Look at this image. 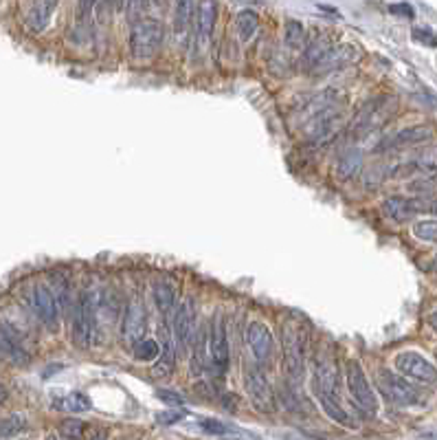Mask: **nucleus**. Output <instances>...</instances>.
Returning a JSON list of instances; mask_svg holds the SVG:
<instances>
[{
  "label": "nucleus",
  "instance_id": "nucleus-6",
  "mask_svg": "<svg viewBox=\"0 0 437 440\" xmlns=\"http://www.w3.org/2000/svg\"><path fill=\"white\" fill-rule=\"evenodd\" d=\"M26 306L31 308L33 317L45 326L51 333L60 328V306L55 301V295L51 291V286L47 284H31L24 293Z\"/></svg>",
  "mask_w": 437,
  "mask_h": 440
},
{
  "label": "nucleus",
  "instance_id": "nucleus-5",
  "mask_svg": "<svg viewBox=\"0 0 437 440\" xmlns=\"http://www.w3.org/2000/svg\"><path fill=\"white\" fill-rule=\"evenodd\" d=\"M165 40V26L157 18H143L136 20L130 31V51L134 58L148 60L157 55Z\"/></svg>",
  "mask_w": 437,
  "mask_h": 440
},
{
  "label": "nucleus",
  "instance_id": "nucleus-21",
  "mask_svg": "<svg viewBox=\"0 0 437 440\" xmlns=\"http://www.w3.org/2000/svg\"><path fill=\"white\" fill-rule=\"evenodd\" d=\"M163 346H161V354L159 359L154 361V372L157 377H169L174 372V366H176V343L174 337L169 333V328L163 326Z\"/></svg>",
  "mask_w": 437,
  "mask_h": 440
},
{
  "label": "nucleus",
  "instance_id": "nucleus-8",
  "mask_svg": "<svg viewBox=\"0 0 437 440\" xmlns=\"http://www.w3.org/2000/svg\"><path fill=\"white\" fill-rule=\"evenodd\" d=\"M343 377H345L347 392L351 396V401L358 405V409L363 411V414L374 416L376 409H378V398H376V392L372 388L367 375H365L363 366L354 359H349L345 363V375Z\"/></svg>",
  "mask_w": 437,
  "mask_h": 440
},
{
  "label": "nucleus",
  "instance_id": "nucleus-39",
  "mask_svg": "<svg viewBox=\"0 0 437 440\" xmlns=\"http://www.w3.org/2000/svg\"><path fill=\"white\" fill-rule=\"evenodd\" d=\"M130 0H112V7H115L117 11H123L125 7H128Z\"/></svg>",
  "mask_w": 437,
  "mask_h": 440
},
{
  "label": "nucleus",
  "instance_id": "nucleus-14",
  "mask_svg": "<svg viewBox=\"0 0 437 440\" xmlns=\"http://www.w3.org/2000/svg\"><path fill=\"white\" fill-rule=\"evenodd\" d=\"M216 18H218V3L216 0H202L200 7L196 9V22H193V40H196V49H205L211 40V33H214L216 26Z\"/></svg>",
  "mask_w": 437,
  "mask_h": 440
},
{
  "label": "nucleus",
  "instance_id": "nucleus-24",
  "mask_svg": "<svg viewBox=\"0 0 437 440\" xmlns=\"http://www.w3.org/2000/svg\"><path fill=\"white\" fill-rule=\"evenodd\" d=\"M360 163H363L360 152H356V150H347L336 163V176L341 178V181H349V178L356 176V172L360 170Z\"/></svg>",
  "mask_w": 437,
  "mask_h": 440
},
{
  "label": "nucleus",
  "instance_id": "nucleus-41",
  "mask_svg": "<svg viewBox=\"0 0 437 440\" xmlns=\"http://www.w3.org/2000/svg\"><path fill=\"white\" fill-rule=\"evenodd\" d=\"M429 324H431V326H433V328L437 330V311H435V313L431 315V317H429Z\"/></svg>",
  "mask_w": 437,
  "mask_h": 440
},
{
  "label": "nucleus",
  "instance_id": "nucleus-1",
  "mask_svg": "<svg viewBox=\"0 0 437 440\" xmlns=\"http://www.w3.org/2000/svg\"><path fill=\"white\" fill-rule=\"evenodd\" d=\"M281 350H284V375L292 385H299L305 379L308 366V330L299 324L286 320L279 328Z\"/></svg>",
  "mask_w": 437,
  "mask_h": 440
},
{
  "label": "nucleus",
  "instance_id": "nucleus-38",
  "mask_svg": "<svg viewBox=\"0 0 437 440\" xmlns=\"http://www.w3.org/2000/svg\"><path fill=\"white\" fill-rule=\"evenodd\" d=\"M88 440H108V430H100V432H95Z\"/></svg>",
  "mask_w": 437,
  "mask_h": 440
},
{
  "label": "nucleus",
  "instance_id": "nucleus-32",
  "mask_svg": "<svg viewBox=\"0 0 437 440\" xmlns=\"http://www.w3.org/2000/svg\"><path fill=\"white\" fill-rule=\"evenodd\" d=\"M418 168L427 172H437V148H431L427 152H422L418 159Z\"/></svg>",
  "mask_w": 437,
  "mask_h": 440
},
{
  "label": "nucleus",
  "instance_id": "nucleus-16",
  "mask_svg": "<svg viewBox=\"0 0 437 440\" xmlns=\"http://www.w3.org/2000/svg\"><path fill=\"white\" fill-rule=\"evenodd\" d=\"M196 22V3L193 0H176L174 7V38L180 47L189 45V33Z\"/></svg>",
  "mask_w": 437,
  "mask_h": 440
},
{
  "label": "nucleus",
  "instance_id": "nucleus-22",
  "mask_svg": "<svg viewBox=\"0 0 437 440\" xmlns=\"http://www.w3.org/2000/svg\"><path fill=\"white\" fill-rule=\"evenodd\" d=\"M53 407L58 411H66V414H81V411H88L93 407V401L88 398V394L68 392L60 398H55Z\"/></svg>",
  "mask_w": 437,
  "mask_h": 440
},
{
  "label": "nucleus",
  "instance_id": "nucleus-30",
  "mask_svg": "<svg viewBox=\"0 0 437 440\" xmlns=\"http://www.w3.org/2000/svg\"><path fill=\"white\" fill-rule=\"evenodd\" d=\"M413 236L424 242H437V220H420V223H415Z\"/></svg>",
  "mask_w": 437,
  "mask_h": 440
},
{
  "label": "nucleus",
  "instance_id": "nucleus-17",
  "mask_svg": "<svg viewBox=\"0 0 437 440\" xmlns=\"http://www.w3.org/2000/svg\"><path fill=\"white\" fill-rule=\"evenodd\" d=\"M433 128L431 126H408L402 128L398 132H393L391 136L383 141L385 150H398V148H408V146H418V143H424L433 136Z\"/></svg>",
  "mask_w": 437,
  "mask_h": 440
},
{
  "label": "nucleus",
  "instance_id": "nucleus-25",
  "mask_svg": "<svg viewBox=\"0 0 437 440\" xmlns=\"http://www.w3.org/2000/svg\"><path fill=\"white\" fill-rule=\"evenodd\" d=\"M257 24H260V18H257V13L255 11H251V9H244V11H239L237 13V18H235V26H237V36L242 42H248V40L255 36L257 31Z\"/></svg>",
  "mask_w": 437,
  "mask_h": 440
},
{
  "label": "nucleus",
  "instance_id": "nucleus-9",
  "mask_svg": "<svg viewBox=\"0 0 437 440\" xmlns=\"http://www.w3.org/2000/svg\"><path fill=\"white\" fill-rule=\"evenodd\" d=\"M244 390L251 405L264 411V414H271L275 409V392L273 385L266 377L264 368L260 363H246L244 366Z\"/></svg>",
  "mask_w": 437,
  "mask_h": 440
},
{
  "label": "nucleus",
  "instance_id": "nucleus-2",
  "mask_svg": "<svg viewBox=\"0 0 437 440\" xmlns=\"http://www.w3.org/2000/svg\"><path fill=\"white\" fill-rule=\"evenodd\" d=\"M100 297L84 291L70 311V337L77 348H90L100 341Z\"/></svg>",
  "mask_w": 437,
  "mask_h": 440
},
{
  "label": "nucleus",
  "instance_id": "nucleus-26",
  "mask_svg": "<svg viewBox=\"0 0 437 440\" xmlns=\"http://www.w3.org/2000/svg\"><path fill=\"white\" fill-rule=\"evenodd\" d=\"M130 352H132V356L136 361H150V363H154L159 359V354H161V343L154 339V337H143L141 339L136 346H132L130 348Z\"/></svg>",
  "mask_w": 437,
  "mask_h": 440
},
{
  "label": "nucleus",
  "instance_id": "nucleus-13",
  "mask_svg": "<svg viewBox=\"0 0 437 440\" xmlns=\"http://www.w3.org/2000/svg\"><path fill=\"white\" fill-rule=\"evenodd\" d=\"M396 368L398 372L404 375L406 379H413L420 383H435L437 381V368L424 359L420 352H400L396 356Z\"/></svg>",
  "mask_w": 437,
  "mask_h": 440
},
{
  "label": "nucleus",
  "instance_id": "nucleus-3",
  "mask_svg": "<svg viewBox=\"0 0 437 440\" xmlns=\"http://www.w3.org/2000/svg\"><path fill=\"white\" fill-rule=\"evenodd\" d=\"M396 113V100L393 97H374L370 102H365L358 113L354 115L349 123V132L354 136H365L391 119V115Z\"/></svg>",
  "mask_w": 437,
  "mask_h": 440
},
{
  "label": "nucleus",
  "instance_id": "nucleus-11",
  "mask_svg": "<svg viewBox=\"0 0 437 440\" xmlns=\"http://www.w3.org/2000/svg\"><path fill=\"white\" fill-rule=\"evenodd\" d=\"M148 313L141 297H132L123 308L121 315V341L128 348L136 346V343L148 337Z\"/></svg>",
  "mask_w": 437,
  "mask_h": 440
},
{
  "label": "nucleus",
  "instance_id": "nucleus-20",
  "mask_svg": "<svg viewBox=\"0 0 437 440\" xmlns=\"http://www.w3.org/2000/svg\"><path fill=\"white\" fill-rule=\"evenodd\" d=\"M191 372L193 377H202L209 370V335H207V326H200L198 333H196V339L191 343Z\"/></svg>",
  "mask_w": 437,
  "mask_h": 440
},
{
  "label": "nucleus",
  "instance_id": "nucleus-34",
  "mask_svg": "<svg viewBox=\"0 0 437 440\" xmlns=\"http://www.w3.org/2000/svg\"><path fill=\"white\" fill-rule=\"evenodd\" d=\"M413 38L418 40V42L427 45V47H437V38L427 29H413Z\"/></svg>",
  "mask_w": 437,
  "mask_h": 440
},
{
  "label": "nucleus",
  "instance_id": "nucleus-7",
  "mask_svg": "<svg viewBox=\"0 0 437 440\" xmlns=\"http://www.w3.org/2000/svg\"><path fill=\"white\" fill-rule=\"evenodd\" d=\"M198 328L200 324H198V306H196V301L191 297L180 301L176 311L172 313V337L176 343V352L187 354Z\"/></svg>",
  "mask_w": 437,
  "mask_h": 440
},
{
  "label": "nucleus",
  "instance_id": "nucleus-29",
  "mask_svg": "<svg viewBox=\"0 0 437 440\" xmlns=\"http://www.w3.org/2000/svg\"><path fill=\"white\" fill-rule=\"evenodd\" d=\"M88 432V423H84L79 418H66L60 425V436L64 440H81Z\"/></svg>",
  "mask_w": 437,
  "mask_h": 440
},
{
  "label": "nucleus",
  "instance_id": "nucleus-31",
  "mask_svg": "<svg viewBox=\"0 0 437 440\" xmlns=\"http://www.w3.org/2000/svg\"><path fill=\"white\" fill-rule=\"evenodd\" d=\"M200 430L205 434H214V436H227L231 434V427L229 425H224L220 421H214V418H207V421H200Z\"/></svg>",
  "mask_w": 437,
  "mask_h": 440
},
{
  "label": "nucleus",
  "instance_id": "nucleus-36",
  "mask_svg": "<svg viewBox=\"0 0 437 440\" xmlns=\"http://www.w3.org/2000/svg\"><path fill=\"white\" fill-rule=\"evenodd\" d=\"M159 398H161V401H165L167 405H180L182 403V396L174 394L172 390H159Z\"/></svg>",
  "mask_w": 437,
  "mask_h": 440
},
{
  "label": "nucleus",
  "instance_id": "nucleus-28",
  "mask_svg": "<svg viewBox=\"0 0 437 440\" xmlns=\"http://www.w3.org/2000/svg\"><path fill=\"white\" fill-rule=\"evenodd\" d=\"M284 40H286V47L290 51H301L305 47V31L301 22L297 20H288L286 22V33H284Z\"/></svg>",
  "mask_w": 437,
  "mask_h": 440
},
{
  "label": "nucleus",
  "instance_id": "nucleus-27",
  "mask_svg": "<svg viewBox=\"0 0 437 440\" xmlns=\"http://www.w3.org/2000/svg\"><path fill=\"white\" fill-rule=\"evenodd\" d=\"M26 430V416L24 414H9L5 418H0V440H11L18 438Z\"/></svg>",
  "mask_w": 437,
  "mask_h": 440
},
{
  "label": "nucleus",
  "instance_id": "nucleus-12",
  "mask_svg": "<svg viewBox=\"0 0 437 440\" xmlns=\"http://www.w3.org/2000/svg\"><path fill=\"white\" fill-rule=\"evenodd\" d=\"M244 341H246V346L253 354V359H255V363L264 366V363L271 361L275 337H273V330L264 322H260V320L248 322L246 330H244Z\"/></svg>",
  "mask_w": 437,
  "mask_h": 440
},
{
  "label": "nucleus",
  "instance_id": "nucleus-19",
  "mask_svg": "<svg viewBox=\"0 0 437 440\" xmlns=\"http://www.w3.org/2000/svg\"><path fill=\"white\" fill-rule=\"evenodd\" d=\"M354 60H356V53L351 47H330L328 53L323 55L321 62L312 68V71L315 73H332L336 68H343Z\"/></svg>",
  "mask_w": 437,
  "mask_h": 440
},
{
  "label": "nucleus",
  "instance_id": "nucleus-37",
  "mask_svg": "<svg viewBox=\"0 0 437 440\" xmlns=\"http://www.w3.org/2000/svg\"><path fill=\"white\" fill-rule=\"evenodd\" d=\"M391 13H396V16H404V18H413V9L411 5H406V3H400V5H391L389 7Z\"/></svg>",
  "mask_w": 437,
  "mask_h": 440
},
{
  "label": "nucleus",
  "instance_id": "nucleus-10",
  "mask_svg": "<svg viewBox=\"0 0 437 440\" xmlns=\"http://www.w3.org/2000/svg\"><path fill=\"white\" fill-rule=\"evenodd\" d=\"M376 383H378L380 394H383L393 405L406 407V405L418 403V398H420L413 383H408L404 377H400L396 372H389V370H380Z\"/></svg>",
  "mask_w": 437,
  "mask_h": 440
},
{
  "label": "nucleus",
  "instance_id": "nucleus-42",
  "mask_svg": "<svg viewBox=\"0 0 437 440\" xmlns=\"http://www.w3.org/2000/svg\"><path fill=\"white\" fill-rule=\"evenodd\" d=\"M429 212L437 216V201H433V203H429Z\"/></svg>",
  "mask_w": 437,
  "mask_h": 440
},
{
  "label": "nucleus",
  "instance_id": "nucleus-18",
  "mask_svg": "<svg viewBox=\"0 0 437 440\" xmlns=\"http://www.w3.org/2000/svg\"><path fill=\"white\" fill-rule=\"evenodd\" d=\"M178 286L172 280H159L157 284L152 286V299L154 306L161 313V317L167 320L172 317V313L178 306Z\"/></svg>",
  "mask_w": 437,
  "mask_h": 440
},
{
  "label": "nucleus",
  "instance_id": "nucleus-15",
  "mask_svg": "<svg viewBox=\"0 0 437 440\" xmlns=\"http://www.w3.org/2000/svg\"><path fill=\"white\" fill-rule=\"evenodd\" d=\"M383 212L393 220H406L422 212H429V203L424 198H408V196H389L383 203Z\"/></svg>",
  "mask_w": 437,
  "mask_h": 440
},
{
  "label": "nucleus",
  "instance_id": "nucleus-35",
  "mask_svg": "<svg viewBox=\"0 0 437 440\" xmlns=\"http://www.w3.org/2000/svg\"><path fill=\"white\" fill-rule=\"evenodd\" d=\"M182 416V411H174V409H169V411H163V414H159V423H163V425H174V423H178Z\"/></svg>",
  "mask_w": 437,
  "mask_h": 440
},
{
  "label": "nucleus",
  "instance_id": "nucleus-33",
  "mask_svg": "<svg viewBox=\"0 0 437 440\" xmlns=\"http://www.w3.org/2000/svg\"><path fill=\"white\" fill-rule=\"evenodd\" d=\"M97 3H100V0H77V22L79 24H84L88 20V16L97 7Z\"/></svg>",
  "mask_w": 437,
  "mask_h": 440
},
{
  "label": "nucleus",
  "instance_id": "nucleus-40",
  "mask_svg": "<svg viewBox=\"0 0 437 440\" xmlns=\"http://www.w3.org/2000/svg\"><path fill=\"white\" fill-rule=\"evenodd\" d=\"M5 401H7V388H5L3 383H0V405H3Z\"/></svg>",
  "mask_w": 437,
  "mask_h": 440
},
{
  "label": "nucleus",
  "instance_id": "nucleus-4",
  "mask_svg": "<svg viewBox=\"0 0 437 440\" xmlns=\"http://www.w3.org/2000/svg\"><path fill=\"white\" fill-rule=\"evenodd\" d=\"M207 335H209V372L220 377L227 372L231 361L227 320H224V315L220 311L207 324Z\"/></svg>",
  "mask_w": 437,
  "mask_h": 440
},
{
  "label": "nucleus",
  "instance_id": "nucleus-23",
  "mask_svg": "<svg viewBox=\"0 0 437 440\" xmlns=\"http://www.w3.org/2000/svg\"><path fill=\"white\" fill-rule=\"evenodd\" d=\"M55 5H58V0H35L29 16H26V22H29L33 31H42L49 24L53 11H55Z\"/></svg>",
  "mask_w": 437,
  "mask_h": 440
}]
</instances>
